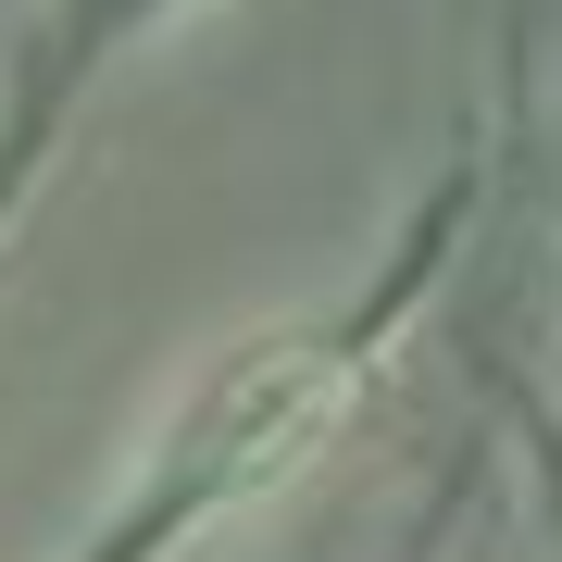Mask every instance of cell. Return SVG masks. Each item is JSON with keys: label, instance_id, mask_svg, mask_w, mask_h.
Returning a JSON list of instances; mask_svg holds the SVG:
<instances>
[]
</instances>
